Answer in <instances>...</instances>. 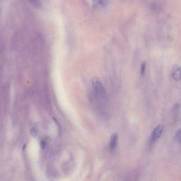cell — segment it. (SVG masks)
<instances>
[{
	"label": "cell",
	"instance_id": "1",
	"mask_svg": "<svg viewBox=\"0 0 181 181\" xmlns=\"http://www.w3.org/2000/svg\"><path fill=\"white\" fill-rule=\"evenodd\" d=\"M92 85L94 92L97 95L103 96L106 93V90L100 79L95 77L92 80Z\"/></svg>",
	"mask_w": 181,
	"mask_h": 181
},
{
	"label": "cell",
	"instance_id": "2",
	"mask_svg": "<svg viewBox=\"0 0 181 181\" xmlns=\"http://www.w3.org/2000/svg\"><path fill=\"white\" fill-rule=\"evenodd\" d=\"M164 129V126L162 125H159L155 128L151 136L150 141L151 145L154 144L160 138Z\"/></svg>",
	"mask_w": 181,
	"mask_h": 181
},
{
	"label": "cell",
	"instance_id": "3",
	"mask_svg": "<svg viewBox=\"0 0 181 181\" xmlns=\"http://www.w3.org/2000/svg\"><path fill=\"white\" fill-rule=\"evenodd\" d=\"M172 78L176 81H179L181 79V68L177 65H174L171 72Z\"/></svg>",
	"mask_w": 181,
	"mask_h": 181
},
{
	"label": "cell",
	"instance_id": "4",
	"mask_svg": "<svg viewBox=\"0 0 181 181\" xmlns=\"http://www.w3.org/2000/svg\"><path fill=\"white\" fill-rule=\"evenodd\" d=\"M119 136L117 133H114L111 136L110 143V148L111 151L115 150L118 145Z\"/></svg>",
	"mask_w": 181,
	"mask_h": 181
},
{
	"label": "cell",
	"instance_id": "5",
	"mask_svg": "<svg viewBox=\"0 0 181 181\" xmlns=\"http://www.w3.org/2000/svg\"><path fill=\"white\" fill-rule=\"evenodd\" d=\"M93 5L95 7H104L107 5L108 0H92Z\"/></svg>",
	"mask_w": 181,
	"mask_h": 181
},
{
	"label": "cell",
	"instance_id": "6",
	"mask_svg": "<svg viewBox=\"0 0 181 181\" xmlns=\"http://www.w3.org/2000/svg\"><path fill=\"white\" fill-rule=\"evenodd\" d=\"M146 66V62L144 61L141 63L140 68V74L141 77H143L145 74Z\"/></svg>",
	"mask_w": 181,
	"mask_h": 181
},
{
	"label": "cell",
	"instance_id": "7",
	"mask_svg": "<svg viewBox=\"0 0 181 181\" xmlns=\"http://www.w3.org/2000/svg\"><path fill=\"white\" fill-rule=\"evenodd\" d=\"M33 5L37 8H40L41 6V0H29Z\"/></svg>",
	"mask_w": 181,
	"mask_h": 181
},
{
	"label": "cell",
	"instance_id": "8",
	"mask_svg": "<svg viewBox=\"0 0 181 181\" xmlns=\"http://www.w3.org/2000/svg\"><path fill=\"white\" fill-rule=\"evenodd\" d=\"M176 140L178 142L180 143L181 141V129H179L177 131L176 134Z\"/></svg>",
	"mask_w": 181,
	"mask_h": 181
},
{
	"label": "cell",
	"instance_id": "9",
	"mask_svg": "<svg viewBox=\"0 0 181 181\" xmlns=\"http://www.w3.org/2000/svg\"><path fill=\"white\" fill-rule=\"evenodd\" d=\"M180 108V105L179 103H176L174 105V113L176 114H177L179 111Z\"/></svg>",
	"mask_w": 181,
	"mask_h": 181
},
{
	"label": "cell",
	"instance_id": "10",
	"mask_svg": "<svg viewBox=\"0 0 181 181\" xmlns=\"http://www.w3.org/2000/svg\"><path fill=\"white\" fill-rule=\"evenodd\" d=\"M31 134L33 137H35L37 136V132L35 128H32L30 130Z\"/></svg>",
	"mask_w": 181,
	"mask_h": 181
},
{
	"label": "cell",
	"instance_id": "11",
	"mask_svg": "<svg viewBox=\"0 0 181 181\" xmlns=\"http://www.w3.org/2000/svg\"><path fill=\"white\" fill-rule=\"evenodd\" d=\"M41 148L43 149H44L46 147V143L44 140H41L40 143Z\"/></svg>",
	"mask_w": 181,
	"mask_h": 181
}]
</instances>
